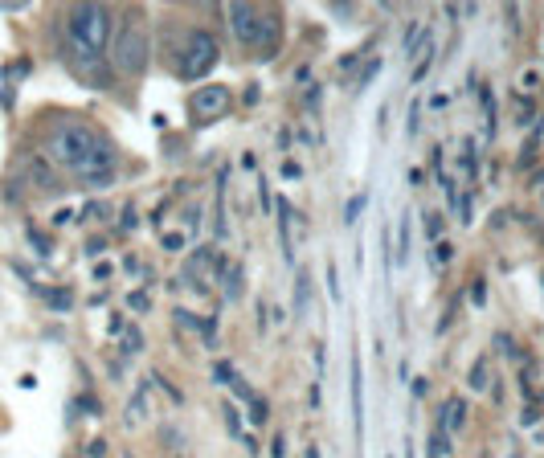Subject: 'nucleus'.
<instances>
[{
	"label": "nucleus",
	"instance_id": "15",
	"mask_svg": "<svg viewBox=\"0 0 544 458\" xmlns=\"http://www.w3.org/2000/svg\"><path fill=\"white\" fill-rule=\"evenodd\" d=\"M442 450H446V434L438 430V434H434V442H430V458H442Z\"/></svg>",
	"mask_w": 544,
	"mask_h": 458
},
{
	"label": "nucleus",
	"instance_id": "2",
	"mask_svg": "<svg viewBox=\"0 0 544 458\" xmlns=\"http://www.w3.org/2000/svg\"><path fill=\"white\" fill-rule=\"evenodd\" d=\"M115 37V17L103 5H74L66 17V45L70 58L78 66V78H90L95 86H107L111 78H103V54L111 50Z\"/></svg>",
	"mask_w": 544,
	"mask_h": 458
},
{
	"label": "nucleus",
	"instance_id": "4",
	"mask_svg": "<svg viewBox=\"0 0 544 458\" xmlns=\"http://www.w3.org/2000/svg\"><path fill=\"white\" fill-rule=\"evenodd\" d=\"M230 25H234L242 45H250V50H258V54H275V37H279L275 17L258 13L254 5H230Z\"/></svg>",
	"mask_w": 544,
	"mask_h": 458
},
{
	"label": "nucleus",
	"instance_id": "10",
	"mask_svg": "<svg viewBox=\"0 0 544 458\" xmlns=\"http://www.w3.org/2000/svg\"><path fill=\"white\" fill-rule=\"evenodd\" d=\"M410 258V213H401V225H397V266H405Z\"/></svg>",
	"mask_w": 544,
	"mask_h": 458
},
{
	"label": "nucleus",
	"instance_id": "16",
	"mask_svg": "<svg viewBox=\"0 0 544 458\" xmlns=\"http://www.w3.org/2000/svg\"><path fill=\"white\" fill-rule=\"evenodd\" d=\"M295 307H299V311L307 307V274H299V299H295Z\"/></svg>",
	"mask_w": 544,
	"mask_h": 458
},
{
	"label": "nucleus",
	"instance_id": "13",
	"mask_svg": "<svg viewBox=\"0 0 544 458\" xmlns=\"http://www.w3.org/2000/svg\"><path fill=\"white\" fill-rule=\"evenodd\" d=\"M360 209H365V197H356V201H352V205H348V209H344V221H348V225H352V221H356V217H360Z\"/></svg>",
	"mask_w": 544,
	"mask_h": 458
},
{
	"label": "nucleus",
	"instance_id": "3",
	"mask_svg": "<svg viewBox=\"0 0 544 458\" xmlns=\"http://www.w3.org/2000/svg\"><path fill=\"white\" fill-rule=\"evenodd\" d=\"M111 58H115V70L119 74H131V78H140L148 70V58H152V37L144 29L140 17H127L119 25V33L111 37Z\"/></svg>",
	"mask_w": 544,
	"mask_h": 458
},
{
	"label": "nucleus",
	"instance_id": "14",
	"mask_svg": "<svg viewBox=\"0 0 544 458\" xmlns=\"http://www.w3.org/2000/svg\"><path fill=\"white\" fill-rule=\"evenodd\" d=\"M426 229H430V238L438 242V238H442V217H438V213H430V217H426Z\"/></svg>",
	"mask_w": 544,
	"mask_h": 458
},
{
	"label": "nucleus",
	"instance_id": "6",
	"mask_svg": "<svg viewBox=\"0 0 544 458\" xmlns=\"http://www.w3.org/2000/svg\"><path fill=\"white\" fill-rule=\"evenodd\" d=\"M225 111H230V90H225V86H205V90H197V95L189 99L193 123H213Z\"/></svg>",
	"mask_w": 544,
	"mask_h": 458
},
{
	"label": "nucleus",
	"instance_id": "5",
	"mask_svg": "<svg viewBox=\"0 0 544 458\" xmlns=\"http://www.w3.org/2000/svg\"><path fill=\"white\" fill-rule=\"evenodd\" d=\"M217 66V37L205 29H193L185 41V54H180V74L185 78H205Z\"/></svg>",
	"mask_w": 544,
	"mask_h": 458
},
{
	"label": "nucleus",
	"instance_id": "11",
	"mask_svg": "<svg viewBox=\"0 0 544 458\" xmlns=\"http://www.w3.org/2000/svg\"><path fill=\"white\" fill-rule=\"evenodd\" d=\"M471 389H487V364H483V360L471 369Z\"/></svg>",
	"mask_w": 544,
	"mask_h": 458
},
{
	"label": "nucleus",
	"instance_id": "7",
	"mask_svg": "<svg viewBox=\"0 0 544 458\" xmlns=\"http://www.w3.org/2000/svg\"><path fill=\"white\" fill-rule=\"evenodd\" d=\"M148 422V385H140L131 393V401H127V414H123V426L127 430H140Z\"/></svg>",
	"mask_w": 544,
	"mask_h": 458
},
{
	"label": "nucleus",
	"instance_id": "12",
	"mask_svg": "<svg viewBox=\"0 0 544 458\" xmlns=\"http://www.w3.org/2000/svg\"><path fill=\"white\" fill-rule=\"evenodd\" d=\"M463 172H467V176H475V144H471V140L463 144Z\"/></svg>",
	"mask_w": 544,
	"mask_h": 458
},
{
	"label": "nucleus",
	"instance_id": "1",
	"mask_svg": "<svg viewBox=\"0 0 544 458\" xmlns=\"http://www.w3.org/2000/svg\"><path fill=\"white\" fill-rule=\"evenodd\" d=\"M45 152H50L70 176H78L82 185H111L119 172V152L103 131L86 123H58L45 135Z\"/></svg>",
	"mask_w": 544,
	"mask_h": 458
},
{
	"label": "nucleus",
	"instance_id": "19",
	"mask_svg": "<svg viewBox=\"0 0 544 458\" xmlns=\"http://www.w3.org/2000/svg\"><path fill=\"white\" fill-rule=\"evenodd\" d=\"M307 458H320V450H307Z\"/></svg>",
	"mask_w": 544,
	"mask_h": 458
},
{
	"label": "nucleus",
	"instance_id": "9",
	"mask_svg": "<svg viewBox=\"0 0 544 458\" xmlns=\"http://www.w3.org/2000/svg\"><path fill=\"white\" fill-rule=\"evenodd\" d=\"M352 409H356V430L365 426V385H360V364H352Z\"/></svg>",
	"mask_w": 544,
	"mask_h": 458
},
{
	"label": "nucleus",
	"instance_id": "18",
	"mask_svg": "<svg viewBox=\"0 0 544 458\" xmlns=\"http://www.w3.org/2000/svg\"><path fill=\"white\" fill-rule=\"evenodd\" d=\"M213 377H217V381H234V373L225 369V364H217V369H213Z\"/></svg>",
	"mask_w": 544,
	"mask_h": 458
},
{
	"label": "nucleus",
	"instance_id": "8",
	"mask_svg": "<svg viewBox=\"0 0 544 458\" xmlns=\"http://www.w3.org/2000/svg\"><path fill=\"white\" fill-rule=\"evenodd\" d=\"M467 422V401L463 397H450V405L442 409V434H459Z\"/></svg>",
	"mask_w": 544,
	"mask_h": 458
},
{
	"label": "nucleus",
	"instance_id": "17",
	"mask_svg": "<svg viewBox=\"0 0 544 458\" xmlns=\"http://www.w3.org/2000/svg\"><path fill=\"white\" fill-rule=\"evenodd\" d=\"M450 258V246H442V242H434V262H446Z\"/></svg>",
	"mask_w": 544,
	"mask_h": 458
}]
</instances>
